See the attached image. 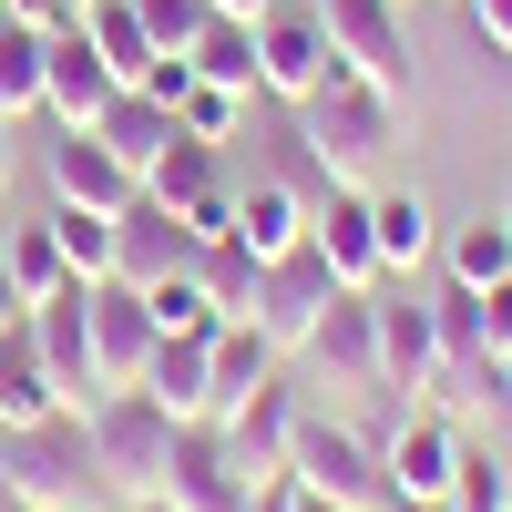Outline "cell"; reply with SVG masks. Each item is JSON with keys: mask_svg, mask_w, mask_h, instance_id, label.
Instances as JSON below:
<instances>
[{"mask_svg": "<svg viewBox=\"0 0 512 512\" xmlns=\"http://www.w3.org/2000/svg\"><path fill=\"white\" fill-rule=\"evenodd\" d=\"M297 144L328 185H369L379 164L410 144V93H379V82H318L308 103H297Z\"/></svg>", "mask_w": 512, "mask_h": 512, "instance_id": "6da1fadb", "label": "cell"}, {"mask_svg": "<svg viewBox=\"0 0 512 512\" xmlns=\"http://www.w3.org/2000/svg\"><path fill=\"white\" fill-rule=\"evenodd\" d=\"M93 431H82V410L41 420V431H0V502L11 512H82L93 502Z\"/></svg>", "mask_w": 512, "mask_h": 512, "instance_id": "7a4b0ae2", "label": "cell"}, {"mask_svg": "<svg viewBox=\"0 0 512 512\" xmlns=\"http://www.w3.org/2000/svg\"><path fill=\"white\" fill-rule=\"evenodd\" d=\"M82 431H93V472H103L123 502H144V492H164V472H175L185 420H164L144 390H103L93 410H82Z\"/></svg>", "mask_w": 512, "mask_h": 512, "instance_id": "3957f363", "label": "cell"}, {"mask_svg": "<svg viewBox=\"0 0 512 512\" xmlns=\"http://www.w3.org/2000/svg\"><path fill=\"white\" fill-rule=\"evenodd\" d=\"M318 82H338V41L318 21V0H267V11H256V93L308 103Z\"/></svg>", "mask_w": 512, "mask_h": 512, "instance_id": "277c9868", "label": "cell"}, {"mask_svg": "<svg viewBox=\"0 0 512 512\" xmlns=\"http://www.w3.org/2000/svg\"><path fill=\"white\" fill-rule=\"evenodd\" d=\"M287 482H308V492L349 502V512H379V502H390L379 441H369V431H349V420H318V410H297V451H287Z\"/></svg>", "mask_w": 512, "mask_h": 512, "instance_id": "5b68a950", "label": "cell"}, {"mask_svg": "<svg viewBox=\"0 0 512 512\" xmlns=\"http://www.w3.org/2000/svg\"><path fill=\"white\" fill-rule=\"evenodd\" d=\"M328 297H338L328 256H318V246H297V256H277V267H256V297H246V318L267 328V349H277V359H297V349L318 338Z\"/></svg>", "mask_w": 512, "mask_h": 512, "instance_id": "8992f818", "label": "cell"}, {"mask_svg": "<svg viewBox=\"0 0 512 512\" xmlns=\"http://www.w3.org/2000/svg\"><path fill=\"white\" fill-rule=\"evenodd\" d=\"M318 21H328L338 72H349V82L410 93V21H400V0H318Z\"/></svg>", "mask_w": 512, "mask_h": 512, "instance_id": "52a82bcc", "label": "cell"}, {"mask_svg": "<svg viewBox=\"0 0 512 512\" xmlns=\"http://www.w3.org/2000/svg\"><path fill=\"white\" fill-rule=\"evenodd\" d=\"M369 308H379V390L431 400L441 390V318H431V297H410L390 277V287H369Z\"/></svg>", "mask_w": 512, "mask_h": 512, "instance_id": "ba28073f", "label": "cell"}, {"mask_svg": "<svg viewBox=\"0 0 512 512\" xmlns=\"http://www.w3.org/2000/svg\"><path fill=\"white\" fill-rule=\"evenodd\" d=\"M379 472H390V502H451L461 472V420L441 400H410V420L379 441Z\"/></svg>", "mask_w": 512, "mask_h": 512, "instance_id": "9c48e42d", "label": "cell"}, {"mask_svg": "<svg viewBox=\"0 0 512 512\" xmlns=\"http://www.w3.org/2000/svg\"><path fill=\"white\" fill-rule=\"evenodd\" d=\"M297 410H308V400L267 379V390H246V400L216 420V441H226V461H236V482H246V492H277V482H287V451H297Z\"/></svg>", "mask_w": 512, "mask_h": 512, "instance_id": "30bf717a", "label": "cell"}, {"mask_svg": "<svg viewBox=\"0 0 512 512\" xmlns=\"http://www.w3.org/2000/svg\"><path fill=\"white\" fill-rule=\"evenodd\" d=\"M297 359L318 369V390L369 400V390H379V308H369V287H338V297H328V318H318V338H308Z\"/></svg>", "mask_w": 512, "mask_h": 512, "instance_id": "8fae6325", "label": "cell"}, {"mask_svg": "<svg viewBox=\"0 0 512 512\" xmlns=\"http://www.w3.org/2000/svg\"><path fill=\"white\" fill-rule=\"evenodd\" d=\"M113 93H123V72L93 52V31H82V21H62V31H52V62H41V113H52L62 134H93Z\"/></svg>", "mask_w": 512, "mask_h": 512, "instance_id": "7c38bea8", "label": "cell"}, {"mask_svg": "<svg viewBox=\"0 0 512 512\" xmlns=\"http://www.w3.org/2000/svg\"><path fill=\"white\" fill-rule=\"evenodd\" d=\"M31 338H41V369H52V390L62 410H93L103 400V379H93V287H62V297H41L31 308Z\"/></svg>", "mask_w": 512, "mask_h": 512, "instance_id": "4fadbf2b", "label": "cell"}, {"mask_svg": "<svg viewBox=\"0 0 512 512\" xmlns=\"http://www.w3.org/2000/svg\"><path fill=\"white\" fill-rule=\"evenodd\" d=\"M195 256H205V236H195L185 216H164L154 195H134V205L113 216V277H123V287H164V277H185Z\"/></svg>", "mask_w": 512, "mask_h": 512, "instance_id": "5bb4252c", "label": "cell"}, {"mask_svg": "<svg viewBox=\"0 0 512 512\" xmlns=\"http://www.w3.org/2000/svg\"><path fill=\"white\" fill-rule=\"evenodd\" d=\"M144 359H154V308H144V287L93 277V379H103V390H134Z\"/></svg>", "mask_w": 512, "mask_h": 512, "instance_id": "9a60e30c", "label": "cell"}, {"mask_svg": "<svg viewBox=\"0 0 512 512\" xmlns=\"http://www.w3.org/2000/svg\"><path fill=\"white\" fill-rule=\"evenodd\" d=\"M144 185H134V164H123L103 134H62L52 144V205H93V216H123Z\"/></svg>", "mask_w": 512, "mask_h": 512, "instance_id": "2e32d148", "label": "cell"}, {"mask_svg": "<svg viewBox=\"0 0 512 512\" xmlns=\"http://www.w3.org/2000/svg\"><path fill=\"white\" fill-rule=\"evenodd\" d=\"M308 246L328 256L338 287H379V236H369V185H328V205H308Z\"/></svg>", "mask_w": 512, "mask_h": 512, "instance_id": "e0dca14e", "label": "cell"}, {"mask_svg": "<svg viewBox=\"0 0 512 512\" xmlns=\"http://www.w3.org/2000/svg\"><path fill=\"white\" fill-rule=\"evenodd\" d=\"M41 420H62V390L41 369V338L21 308V318H0V431H41Z\"/></svg>", "mask_w": 512, "mask_h": 512, "instance_id": "ac0fdd59", "label": "cell"}, {"mask_svg": "<svg viewBox=\"0 0 512 512\" xmlns=\"http://www.w3.org/2000/svg\"><path fill=\"white\" fill-rule=\"evenodd\" d=\"M256 267H277V256H297L308 246V195L297 185H277V175H256V185H236V226H226Z\"/></svg>", "mask_w": 512, "mask_h": 512, "instance_id": "d6986e66", "label": "cell"}, {"mask_svg": "<svg viewBox=\"0 0 512 512\" xmlns=\"http://www.w3.org/2000/svg\"><path fill=\"white\" fill-rule=\"evenodd\" d=\"M164 502H185V512H246V482H236V461L216 441V420H185L175 472H164Z\"/></svg>", "mask_w": 512, "mask_h": 512, "instance_id": "ffe728a7", "label": "cell"}, {"mask_svg": "<svg viewBox=\"0 0 512 512\" xmlns=\"http://www.w3.org/2000/svg\"><path fill=\"white\" fill-rule=\"evenodd\" d=\"M369 236H379V287H390V277L410 287V277L441 256V216H431L410 185H400V195H369Z\"/></svg>", "mask_w": 512, "mask_h": 512, "instance_id": "44dd1931", "label": "cell"}, {"mask_svg": "<svg viewBox=\"0 0 512 512\" xmlns=\"http://www.w3.org/2000/svg\"><path fill=\"white\" fill-rule=\"evenodd\" d=\"M134 390L164 410V420H216V379H205V338H154V359Z\"/></svg>", "mask_w": 512, "mask_h": 512, "instance_id": "7402d4cb", "label": "cell"}, {"mask_svg": "<svg viewBox=\"0 0 512 512\" xmlns=\"http://www.w3.org/2000/svg\"><path fill=\"white\" fill-rule=\"evenodd\" d=\"M205 379H216V420H226L246 390H267V379H277L267 328H256V318H216V338H205Z\"/></svg>", "mask_w": 512, "mask_h": 512, "instance_id": "603a6c76", "label": "cell"}, {"mask_svg": "<svg viewBox=\"0 0 512 512\" xmlns=\"http://www.w3.org/2000/svg\"><path fill=\"white\" fill-rule=\"evenodd\" d=\"M441 267H451V287H472V297H492V287L512 277V226H502V205H482V216H461V226L441 236Z\"/></svg>", "mask_w": 512, "mask_h": 512, "instance_id": "cb8c5ba5", "label": "cell"}, {"mask_svg": "<svg viewBox=\"0 0 512 512\" xmlns=\"http://www.w3.org/2000/svg\"><path fill=\"white\" fill-rule=\"evenodd\" d=\"M93 134H103L123 164H134V185H144V164H154L164 144H175V113H164V103L144 93V82H123V93L103 103V123H93Z\"/></svg>", "mask_w": 512, "mask_h": 512, "instance_id": "d4e9b609", "label": "cell"}, {"mask_svg": "<svg viewBox=\"0 0 512 512\" xmlns=\"http://www.w3.org/2000/svg\"><path fill=\"white\" fill-rule=\"evenodd\" d=\"M41 62H52V31H31V21L0 11V123L41 113Z\"/></svg>", "mask_w": 512, "mask_h": 512, "instance_id": "484cf974", "label": "cell"}, {"mask_svg": "<svg viewBox=\"0 0 512 512\" xmlns=\"http://www.w3.org/2000/svg\"><path fill=\"white\" fill-rule=\"evenodd\" d=\"M0 267H11V297H21V308H41V297H62V287H72L52 226H0Z\"/></svg>", "mask_w": 512, "mask_h": 512, "instance_id": "4316f807", "label": "cell"}, {"mask_svg": "<svg viewBox=\"0 0 512 512\" xmlns=\"http://www.w3.org/2000/svg\"><path fill=\"white\" fill-rule=\"evenodd\" d=\"M185 62H195V82H226V93H256V21H226V11H216V21L195 31V52H185Z\"/></svg>", "mask_w": 512, "mask_h": 512, "instance_id": "83f0119b", "label": "cell"}, {"mask_svg": "<svg viewBox=\"0 0 512 512\" xmlns=\"http://www.w3.org/2000/svg\"><path fill=\"white\" fill-rule=\"evenodd\" d=\"M82 31H93V52H103L123 82L154 72V41H144V21H134V0H82Z\"/></svg>", "mask_w": 512, "mask_h": 512, "instance_id": "f1b7e54d", "label": "cell"}, {"mask_svg": "<svg viewBox=\"0 0 512 512\" xmlns=\"http://www.w3.org/2000/svg\"><path fill=\"white\" fill-rule=\"evenodd\" d=\"M52 246H62V267L93 287V277H113V216H93V205H52Z\"/></svg>", "mask_w": 512, "mask_h": 512, "instance_id": "f546056e", "label": "cell"}, {"mask_svg": "<svg viewBox=\"0 0 512 512\" xmlns=\"http://www.w3.org/2000/svg\"><path fill=\"white\" fill-rule=\"evenodd\" d=\"M246 103H256V93H226V82H185V103H175V134L226 154V144L246 134Z\"/></svg>", "mask_w": 512, "mask_h": 512, "instance_id": "4dcf8cb0", "label": "cell"}, {"mask_svg": "<svg viewBox=\"0 0 512 512\" xmlns=\"http://www.w3.org/2000/svg\"><path fill=\"white\" fill-rule=\"evenodd\" d=\"M144 308H154V338H216V297H205V277L185 267V277H164V287H144Z\"/></svg>", "mask_w": 512, "mask_h": 512, "instance_id": "1f68e13d", "label": "cell"}, {"mask_svg": "<svg viewBox=\"0 0 512 512\" xmlns=\"http://www.w3.org/2000/svg\"><path fill=\"white\" fill-rule=\"evenodd\" d=\"M195 277H205V297H216L226 318H246V297H256V256H246L236 236H216V246H205V256H195Z\"/></svg>", "mask_w": 512, "mask_h": 512, "instance_id": "d6a6232c", "label": "cell"}, {"mask_svg": "<svg viewBox=\"0 0 512 512\" xmlns=\"http://www.w3.org/2000/svg\"><path fill=\"white\" fill-rule=\"evenodd\" d=\"M451 512H512V461L461 441V472H451Z\"/></svg>", "mask_w": 512, "mask_h": 512, "instance_id": "836d02e7", "label": "cell"}, {"mask_svg": "<svg viewBox=\"0 0 512 512\" xmlns=\"http://www.w3.org/2000/svg\"><path fill=\"white\" fill-rule=\"evenodd\" d=\"M134 21H144V41H154V52H195V31L205 21H216V0H134Z\"/></svg>", "mask_w": 512, "mask_h": 512, "instance_id": "e575fe53", "label": "cell"}, {"mask_svg": "<svg viewBox=\"0 0 512 512\" xmlns=\"http://www.w3.org/2000/svg\"><path fill=\"white\" fill-rule=\"evenodd\" d=\"M461 11H472L482 52H502V62H512V0H461Z\"/></svg>", "mask_w": 512, "mask_h": 512, "instance_id": "d590c367", "label": "cell"}, {"mask_svg": "<svg viewBox=\"0 0 512 512\" xmlns=\"http://www.w3.org/2000/svg\"><path fill=\"white\" fill-rule=\"evenodd\" d=\"M0 11H11V21H31V31H62V21H82L72 0H0Z\"/></svg>", "mask_w": 512, "mask_h": 512, "instance_id": "8d00e7d4", "label": "cell"}, {"mask_svg": "<svg viewBox=\"0 0 512 512\" xmlns=\"http://www.w3.org/2000/svg\"><path fill=\"white\" fill-rule=\"evenodd\" d=\"M482 328H492V349H512V277L482 297Z\"/></svg>", "mask_w": 512, "mask_h": 512, "instance_id": "74e56055", "label": "cell"}, {"mask_svg": "<svg viewBox=\"0 0 512 512\" xmlns=\"http://www.w3.org/2000/svg\"><path fill=\"white\" fill-rule=\"evenodd\" d=\"M287 512H349V502H328V492H308V482H287Z\"/></svg>", "mask_w": 512, "mask_h": 512, "instance_id": "f35d334b", "label": "cell"}, {"mask_svg": "<svg viewBox=\"0 0 512 512\" xmlns=\"http://www.w3.org/2000/svg\"><path fill=\"white\" fill-rule=\"evenodd\" d=\"M492 400L512 410V349H492Z\"/></svg>", "mask_w": 512, "mask_h": 512, "instance_id": "ab89813d", "label": "cell"}, {"mask_svg": "<svg viewBox=\"0 0 512 512\" xmlns=\"http://www.w3.org/2000/svg\"><path fill=\"white\" fill-rule=\"evenodd\" d=\"M246 512H287V482L277 492H246Z\"/></svg>", "mask_w": 512, "mask_h": 512, "instance_id": "60d3db41", "label": "cell"}, {"mask_svg": "<svg viewBox=\"0 0 512 512\" xmlns=\"http://www.w3.org/2000/svg\"><path fill=\"white\" fill-rule=\"evenodd\" d=\"M216 11H226V21H256V11H267V0H216Z\"/></svg>", "mask_w": 512, "mask_h": 512, "instance_id": "b9f144b4", "label": "cell"}, {"mask_svg": "<svg viewBox=\"0 0 512 512\" xmlns=\"http://www.w3.org/2000/svg\"><path fill=\"white\" fill-rule=\"evenodd\" d=\"M123 512H185V502H164V492H144V502H123Z\"/></svg>", "mask_w": 512, "mask_h": 512, "instance_id": "7bdbcfd3", "label": "cell"}, {"mask_svg": "<svg viewBox=\"0 0 512 512\" xmlns=\"http://www.w3.org/2000/svg\"><path fill=\"white\" fill-rule=\"evenodd\" d=\"M0 195H11V123H0Z\"/></svg>", "mask_w": 512, "mask_h": 512, "instance_id": "ee69618b", "label": "cell"}, {"mask_svg": "<svg viewBox=\"0 0 512 512\" xmlns=\"http://www.w3.org/2000/svg\"><path fill=\"white\" fill-rule=\"evenodd\" d=\"M0 318H21V297H11V267H0Z\"/></svg>", "mask_w": 512, "mask_h": 512, "instance_id": "f6af8a7d", "label": "cell"}, {"mask_svg": "<svg viewBox=\"0 0 512 512\" xmlns=\"http://www.w3.org/2000/svg\"><path fill=\"white\" fill-rule=\"evenodd\" d=\"M379 512H451V502H379Z\"/></svg>", "mask_w": 512, "mask_h": 512, "instance_id": "bcb514c9", "label": "cell"}, {"mask_svg": "<svg viewBox=\"0 0 512 512\" xmlns=\"http://www.w3.org/2000/svg\"><path fill=\"white\" fill-rule=\"evenodd\" d=\"M502 226H512V195H502Z\"/></svg>", "mask_w": 512, "mask_h": 512, "instance_id": "7dc6e473", "label": "cell"}, {"mask_svg": "<svg viewBox=\"0 0 512 512\" xmlns=\"http://www.w3.org/2000/svg\"><path fill=\"white\" fill-rule=\"evenodd\" d=\"M82 512H103V502H82Z\"/></svg>", "mask_w": 512, "mask_h": 512, "instance_id": "c3c4849f", "label": "cell"}, {"mask_svg": "<svg viewBox=\"0 0 512 512\" xmlns=\"http://www.w3.org/2000/svg\"><path fill=\"white\" fill-rule=\"evenodd\" d=\"M72 11H82V0H72Z\"/></svg>", "mask_w": 512, "mask_h": 512, "instance_id": "681fc988", "label": "cell"}, {"mask_svg": "<svg viewBox=\"0 0 512 512\" xmlns=\"http://www.w3.org/2000/svg\"><path fill=\"white\" fill-rule=\"evenodd\" d=\"M400 11H410V0H400Z\"/></svg>", "mask_w": 512, "mask_h": 512, "instance_id": "f907efd6", "label": "cell"}, {"mask_svg": "<svg viewBox=\"0 0 512 512\" xmlns=\"http://www.w3.org/2000/svg\"><path fill=\"white\" fill-rule=\"evenodd\" d=\"M0 512H11V502H0Z\"/></svg>", "mask_w": 512, "mask_h": 512, "instance_id": "816d5d0a", "label": "cell"}]
</instances>
